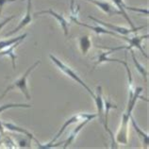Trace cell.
Listing matches in <instances>:
<instances>
[{"label":"cell","mask_w":149,"mask_h":149,"mask_svg":"<svg viewBox=\"0 0 149 149\" xmlns=\"http://www.w3.org/2000/svg\"><path fill=\"white\" fill-rule=\"evenodd\" d=\"M143 92L142 87H137L135 89H130L129 90V99L127 102V109H125V112L123 113L122 116V121H121V127L118 130L116 136V141L117 143H122V144H127V127H128V122L130 119L132 111L134 109V107L136 105V102L139 99H143L148 101L146 98L141 96V93Z\"/></svg>","instance_id":"6da1fadb"},{"label":"cell","mask_w":149,"mask_h":149,"mask_svg":"<svg viewBox=\"0 0 149 149\" xmlns=\"http://www.w3.org/2000/svg\"><path fill=\"white\" fill-rule=\"evenodd\" d=\"M40 63H41L40 61H36L32 65L30 66V67H29V68L26 69V71L24 73V74H23L22 77H20L18 78V79H16L14 82H13V83H11L10 86H8L5 91H4V93H2V95L0 96V99H3L4 96H5L9 92H10L11 90L19 89L21 91V93H23V95H25L26 100H30L31 99V96L29 95V89H27V77H29L30 73L32 72L33 70L36 68Z\"/></svg>","instance_id":"7a4b0ae2"},{"label":"cell","mask_w":149,"mask_h":149,"mask_svg":"<svg viewBox=\"0 0 149 149\" xmlns=\"http://www.w3.org/2000/svg\"><path fill=\"white\" fill-rule=\"evenodd\" d=\"M96 118V114H90V113H78V114H74L73 115L71 118H69L68 120H66L64 124L62 125V127H61V129L58 130V132L56 134V136L54 137V138L51 140V142L48 143L47 144H45V146H44V144H41L40 143H39V141L37 142L38 143V146L40 148H53V144L54 143L56 142V141L60 138V137L63 134V132L65 131V129L67 128L69 125H71L73 124H76L77 122H81V121H83L85 119H95Z\"/></svg>","instance_id":"3957f363"},{"label":"cell","mask_w":149,"mask_h":149,"mask_svg":"<svg viewBox=\"0 0 149 149\" xmlns=\"http://www.w3.org/2000/svg\"><path fill=\"white\" fill-rule=\"evenodd\" d=\"M49 58H50V60L53 61V63L57 66V67L61 70V72H63L65 74H67V76L70 77V78H72V79L74 80V81H76L77 83H78L79 84L81 87H83L86 91L88 92V93L90 95H91L93 98L95 97V93H93L91 89H90L88 86H87V84L85 83V82L83 81L80 78V77L78 76V74L74 71V70L72 69V68H70L68 65H66L65 63H63L61 60H58V58H56L55 56H53L52 54H50L49 55Z\"/></svg>","instance_id":"277c9868"},{"label":"cell","mask_w":149,"mask_h":149,"mask_svg":"<svg viewBox=\"0 0 149 149\" xmlns=\"http://www.w3.org/2000/svg\"><path fill=\"white\" fill-rule=\"evenodd\" d=\"M148 38V34L146 35H142V36H133L131 38H127V36H123L122 39L125 41H127L128 42V45H123V46H118V47H109V46H100L101 48H104V49H108L111 52H114V51H118V50H130L132 48H138L141 53H142L144 57L146 58H148V55L146 54V51L143 50V46H142V42L144 40V39H147Z\"/></svg>","instance_id":"5b68a950"},{"label":"cell","mask_w":149,"mask_h":149,"mask_svg":"<svg viewBox=\"0 0 149 149\" xmlns=\"http://www.w3.org/2000/svg\"><path fill=\"white\" fill-rule=\"evenodd\" d=\"M88 18L91 19V20H93V21H95V23H98V24L102 25L103 26H106L109 30L113 31V32H115V33L119 34V35H122V36H127V35L130 34V33H135L136 31H139V30L143 29H144V27L146 26H144L134 27V29H127V27H123V26H119L111 24V23L103 22V21L99 20V19H96V18H95L93 16H91V15H89Z\"/></svg>","instance_id":"8992f818"},{"label":"cell","mask_w":149,"mask_h":149,"mask_svg":"<svg viewBox=\"0 0 149 149\" xmlns=\"http://www.w3.org/2000/svg\"><path fill=\"white\" fill-rule=\"evenodd\" d=\"M24 1V0H22ZM31 8H32V3H31V0H26V13L25 17L22 19L21 22L19 23L18 26L15 27L14 29H13L10 32L7 33L5 35V37H10V36H13V34L17 33L18 31H20L21 29H24L25 26H26L27 25H29L31 22H32V15H31Z\"/></svg>","instance_id":"52a82bcc"},{"label":"cell","mask_w":149,"mask_h":149,"mask_svg":"<svg viewBox=\"0 0 149 149\" xmlns=\"http://www.w3.org/2000/svg\"><path fill=\"white\" fill-rule=\"evenodd\" d=\"M104 104H105V109H104V123H103V125L105 127V130L109 133V136H111V144H112L111 148H117L116 143L114 141V136H113V134H112V131L109 127V112L111 109H117V107L114 104H112L111 100L109 98H108L106 101L104 100Z\"/></svg>","instance_id":"ba28073f"},{"label":"cell","mask_w":149,"mask_h":149,"mask_svg":"<svg viewBox=\"0 0 149 149\" xmlns=\"http://www.w3.org/2000/svg\"><path fill=\"white\" fill-rule=\"evenodd\" d=\"M42 14H49L52 17H54L58 21V24H60V26H61V29L64 32V35L65 36H67L68 35V25L69 24H68L67 20H66L63 15L56 13V11H54L52 9H49V10H45L37 11V13H34V16H38V15H42Z\"/></svg>","instance_id":"9c48e42d"},{"label":"cell","mask_w":149,"mask_h":149,"mask_svg":"<svg viewBox=\"0 0 149 149\" xmlns=\"http://www.w3.org/2000/svg\"><path fill=\"white\" fill-rule=\"evenodd\" d=\"M93 100L95 102L96 105V117H98L99 123L103 125L104 123V109H105V104H104V98H103V93H102V87L98 86L96 88V93H95V97Z\"/></svg>","instance_id":"30bf717a"},{"label":"cell","mask_w":149,"mask_h":149,"mask_svg":"<svg viewBox=\"0 0 149 149\" xmlns=\"http://www.w3.org/2000/svg\"><path fill=\"white\" fill-rule=\"evenodd\" d=\"M71 20L76 25H78L80 26H84V27H87L89 29H92L93 31H95V32L97 34V35H100V34H108V35H111V36H114V37H117V38H121L122 39V35H119L115 32H113L111 30H109L108 29H105L103 26H90V25H87V24H83V23H81L77 20V18L76 16H71Z\"/></svg>","instance_id":"8fae6325"},{"label":"cell","mask_w":149,"mask_h":149,"mask_svg":"<svg viewBox=\"0 0 149 149\" xmlns=\"http://www.w3.org/2000/svg\"><path fill=\"white\" fill-rule=\"evenodd\" d=\"M86 1L95 4L96 7H98L99 9H101L105 13H107L109 16L115 15V14H121V13L118 10L114 9V8L108 2H103V1H101V0H86Z\"/></svg>","instance_id":"7c38bea8"},{"label":"cell","mask_w":149,"mask_h":149,"mask_svg":"<svg viewBox=\"0 0 149 149\" xmlns=\"http://www.w3.org/2000/svg\"><path fill=\"white\" fill-rule=\"evenodd\" d=\"M3 127H5L6 129H8V130L10 131H15V132H18V133H21V134H24L25 136H26L29 139H31V140H34L35 142H38V140L35 138V137L33 136L32 133H30L29 131H27L26 129L23 128L21 127H19V125H15L13 123H10V122H1Z\"/></svg>","instance_id":"4fadbf2b"},{"label":"cell","mask_w":149,"mask_h":149,"mask_svg":"<svg viewBox=\"0 0 149 149\" xmlns=\"http://www.w3.org/2000/svg\"><path fill=\"white\" fill-rule=\"evenodd\" d=\"M90 121H91V119H85V120H83V121H81V123H80L79 125H78L76 128L74 129V131L71 133V134H70V136L68 137V139L66 140L65 142L63 143H64V146H62V147H63L64 149H65V148H67V147L70 146V144H71V143L74 142V139H76V137L77 136V134L81 131V129L83 128V127H85V125L90 122Z\"/></svg>","instance_id":"5bb4252c"},{"label":"cell","mask_w":149,"mask_h":149,"mask_svg":"<svg viewBox=\"0 0 149 149\" xmlns=\"http://www.w3.org/2000/svg\"><path fill=\"white\" fill-rule=\"evenodd\" d=\"M22 42V41H19L17 42H15L13 45H10V48H6L5 50H1L0 51V57H4V56H8V57H10L11 58V63H13V70L16 69V63H15V61H16L17 56L13 53V50L17 47V46L20 45Z\"/></svg>","instance_id":"9a60e30c"},{"label":"cell","mask_w":149,"mask_h":149,"mask_svg":"<svg viewBox=\"0 0 149 149\" xmlns=\"http://www.w3.org/2000/svg\"><path fill=\"white\" fill-rule=\"evenodd\" d=\"M112 1H113V3L115 4L116 9L120 11L121 14H122V16H124L125 20H127V21L128 22V24L130 25L131 29H134V27H136V26H134V24H133V22L130 20V18H129L128 14H127V13H125V2H124V0H112Z\"/></svg>","instance_id":"2e32d148"},{"label":"cell","mask_w":149,"mask_h":149,"mask_svg":"<svg viewBox=\"0 0 149 149\" xmlns=\"http://www.w3.org/2000/svg\"><path fill=\"white\" fill-rule=\"evenodd\" d=\"M26 36H27V34L24 33L16 38H11V39H7V40L0 41V51L5 48H8L9 46L13 45V44H15V42H17L19 41H24V39H26Z\"/></svg>","instance_id":"e0dca14e"},{"label":"cell","mask_w":149,"mask_h":149,"mask_svg":"<svg viewBox=\"0 0 149 149\" xmlns=\"http://www.w3.org/2000/svg\"><path fill=\"white\" fill-rule=\"evenodd\" d=\"M129 120L131 121V124H132V125H133V127H134L135 131H136L137 133H138L139 137H140L141 139H142L143 143V144H146V146H148V139H149L148 134H147V133L144 132L142 128H140V127L138 125V124H137V122L135 121V119L132 117V115H131L130 119H129Z\"/></svg>","instance_id":"ac0fdd59"},{"label":"cell","mask_w":149,"mask_h":149,"mask_svg":"<svg viewBox=\"0 0 149 149\" xmlns=\"http://www.w3.org/2000/svg\"><path fill=\"white\" fill-rule=\"evenodd\" d=\"M78 42H79V47L81 49V52L83 55H86L88 53L89 49L92 46V42L90 40L89 36L85 35V36H81L78 39Z\"/></svg>","instance_id":"d6986e66"},{"label":"cell","mask_w":149,"mask_h":149,"mask_svg":"<svg viewBox=\"0 0 149 149\" xmlns=\"http://www.w3.org/2000/svg\"><path fill=\"white\" fill-rule=\"evenodd\" d=\"M130 52H131V57H132V60H133V62H134V65H135L136 69L138 70V72L141 74H142V77H143V78L144 79V81L147 82V71L146 70V68H144L143 66L140 63L139 61L136 58L135 53H134V50H133V48L130 49Z\"/></svg>","instance_id":"ffe728a7"},{"label":"cell","mask_w":149,"mask_h":149,"mask_svg":"<svg viewBox=\"0 0 149 149\" xmlns=\"http://www.w3.org/2000/svg\"><path fill=\"white\" fill-rule=\"evenodd\" d=\"M13 108H24V109H29L31 108V105L29 104H6L3 106H0V113L6 109H13Z\"/></svg>","instance_id":"44dd1931"},{"label":"cell","mask_w":149,"mask_h":149,"mask_svg":"<svg viewBox=\"0 0 149 149\" xmlns=\"http://www.w3.org/2000/svg\"><path fill=\"white\" fill-rule=\"evenodd\" d=\"M125 10H132L135 11V13H140L143 14L148 15V10L147 9H140V8H132V7H128L127 5H125Z\"/></svg>","instance_id":"7402d4cb"},{"label":"cell","mask_w":149,"mask_h":149,"mask_svg":"<svg viewBox=\"0 0 149 149\" xmlns=\"http://www.w3.org/2000/svg\"><path fill=\"white\" fill-rule=\"evenodd\" d=\"M16 0H0V14H1L2 10H3V7L5 4L7 3H13V2H15Z\"/></svg>","instance_id":"603a6c76"},{"label":"cell","mask_w":149,"mask_h":149,"mask_svg":"<svg viewBox=\"0 0 149 149\" xmlns=\"http://www.w3.org/2000/svg\"><path fill=\"white\" fill-rule=\"evenodd\" d=\"M4 135V131H3V125L2 123L0 122V143H1V138H2V136Z\"/></svg>","instance_id":"cb8c5ba5"}]
</instances>
